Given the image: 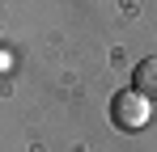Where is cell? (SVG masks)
<instances>
[{"label": "cell", "instance_id": "2", "mask_svg": "<svg viewBox=\"0 0 157 152\" xmlns=\"http://www.w3.org/2000/svg\"><path fill=\"white\" fill-rule=\"evenodd\" d=\"M136 80H132V89H140L149 101H157V55H149V59H140L136 63Z\"/></svg>", "mask_w": 157, "mask_h": 152}, {"label": "cell", "instance_id": "1", "mask_svg": "<svg viewBox=\"0 0 157 152\" xmlns=\"http://www.w3.org/2000/svg\"><path fill=\"white\" fill-rule=\"evenodd\" d=\"M110 118H115V127H123V131H140V127H149V118H153V101L144 97L140 89H123V93H115V101H110Z\"/></svg>", "mask_w": 157, "mask_h": 152}]
</instances>
